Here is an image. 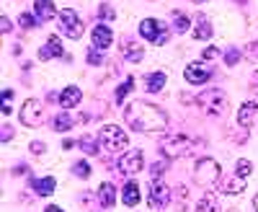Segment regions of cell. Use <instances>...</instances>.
Segmentation results:
<instances>
[{
	"instance_id": "obj_37",
	"label": "cell",
	"mask_w": 258,
	"mask_h": 212,
	"mask_svg": "<svg viewBox=\"0 0 258 212\" xmlns=\"http://www.w3.org/2000/svg\"><path fill=\"white\" fill-rule=\"evenodd\" d=\"M245 55H248V60H253V62H258V39L253 41V44L245 49Z\"/></svg>"
},
{
	"instance_id": "obj_29",
	"label": "cell",
	"mask_w": 258,
	"mask_h": 212,
	"mask_svg": "<svg viewBox=\"0 0 258 212\" xmlns=\"http://www.w3.org/2000/svg\"><path fill=\"white\" fill-rule=\"evenodd\" d=\"M165 161H158V163H153V168H150V181H158L163 174H165Z\"/></svg>"
},
{
	"instance_id": "obj_7",
	"label": "cell",
	"mask_w": 258,
	"mask_h": 212,
	"mask_svg": "<svg viewBox=\"0 0 258 212\" xmlns=\"http://www.w3.org/2000/svg\"><path fill=\"white\" fill-rule=\"evenodd\" d=\"M59 31L64 36H70V39H80L83 36V24H80V18L73 8H64L59 11Z\"/></svg>"
},
{
	"instance_id": "obj_12",
	"label": "cell",
	"mask_w": 258,
	"mask_h": 212,
	"mask_svg": "<svg viewBox=\"0 0 258 212\" xmlns=\"http://www.w3.org/2000/svg\"><path fill=\"white\" fill-rule=\"evenodd\" d=\"M183 78H186L188 83H194V86H204V83L212 78V70L204 68V65H188V68L183 70Z\"/></svg>"
},
{
	"instance_id": "obj_6",
	"label": "cell",
	"mask_w": 258,
	"mask_h": 212,
	"mask_svg": "<svg viewBox=\"0 0 258 212\" xmlns=\"http://www.w3.org/2000/svg\"><path fill=\"white\" fill-rule=\"evenodd\" d=\"M170 199H173V192L165 186V184H160V181H150V192H147V204H150V209H165L168 204H170Z\"/></svg>"
},
{
	"instance_id": "obj_41",
	"label": "cell",
	"mask_w": 258,
	"mask_h": 212,
	"mask_svg": "<svg viewBox=\"0 0 258 212\" xmlns=\"http://www.w3.org/2000/svg\"><path fill=\"white\" fill-rule=\"evenodd\" d=\"M11 137H13V127H11V124H6V127H3V142H8Z\"/></svg>"
},
{
	"instance_id": "obj_35",
	"label": "cell",
	"mask_w": 258,
	"mask_h": 212,
	"mask_svg": "<svg viewBox=\"0 0 258 212\" xmlns=\"http://www.w3.org/2000/svg\"><path fill=\"white\" fill-rule=\"evenodd\" d=\"M103 49H91L88 52V62H91V65H101V62H103V55H101Z\"/></svg>"
},
{
	"instance_id": "obj_25",
	"label": "cell",
	"mask_w": 258,
	"mask_h": 212,
	"mask_svg": "<svg viewBox=\"0 0 258 212\" xmlns=\"http://www.w3.org/2000/svg\"><path fill=\"white\" fill-rule=\"evenodd\" d=\"M70 127H73L70 112H59V114L54 117V130H57V132H64V130H70Z\"/></svg>"
},
{
	"instance_id": "obj_3",
	"label": "cell",
	"mask_w": 258,
	"mask_h": 212,
	"mask_svg": "<svg viewBox=\"0 0 258 212\" xmlns=\"http://www.w3.org/2000/svg\"><path fill=\"white\" fill-rule=\"evenodd\" d=\"M194 101H197L199 109H204L207 114H214V117H222V114L227 112V96H225V91H220V88H207V91H202Z\"/></svg>"
},
{
	"instance_id": "obj_42",
	"label": "cell",
	"mask_w": 258,
	"mask_h": 212,
	"mask_svg": "<svg viewBox=\"0 0 258 212\" xmlns=\"http://www.w3.org/2000/svg\"><path fill=\"white\" fill-rule=\"evenodd\" d=\"M44 212H62V209H59V207H57V204H49V207H47V209H44Z\"/></svg>"
},
{
	"instance_id": "obj_4",
	"label": "cell",
	"mask_w": 258,
	"mask_h": 212,
	"mask_svg": "<svg viewBox=\"0 0 258 212\" xmlns=\"http://www.w3.org/2000/svg\"><path fill=\"white\" fill-rule=\"evenodd\" d=\"M98 140H101V145H103V150H109V153L126 150V145H129L126 132L121 130V127H116V124H103Z\"/></svg>"
},
{
	"instance_id": "obj_32",
	"label": "cell",
	"mask_w": 258,
	"mask_h": 212,
	"mask_svg": "<svg viewBox=\"0 0 258 212\" xmlns=\"http://www.w3.org/2000/svg\"><path fill=\"white\" fill-rule=\"evenodd\" d=\"M36 16H31V13H21V26L24 29H36Z\"/></svg>"
},
{
	"instance_id": "obj_20",
	"label": "cell",
	"mask_w": 258,
	"mask_h": 212,
	"mask_svg": "<svg viewBox=\"0 0 258 212\" xmlns=\"http://www.w3.org/2000/svg\"><path fill=\"white\" fill-rule=\"evenodd\" d=\"M165 80H168V75L165 73H150L147 78H145V91H150V93H158V91H163V86H165Z\"/></svg>"
},
{
	"instance_id": "obj_26",
	"label": "cell",
	"mask_w": 258,
	"mask_h": 212,
	"mask_svg": "<svg viewBox=\"0 0 258 212\" xmlns=\"http://www.w3.org/2000/svg\"><path fill=\"white\" fill-rule=\"evenodd\" d=\"M78 145L83 147V153H85V155H96V153H98V145H96V140H93L91 135L80 137V142H78Z\"/></svg>"
},
{
	"instance_id": "obj_38",
	"label": "cell",
	"mask_w": 258,
	"mask_h": 212,
	"mask_svg": "<svg viewBox=\"0 0 258 212\" xmlns=\"http://www.w3.org/2000/svg\"><path fill=\"white\" fill-rule=\"evenodd\" d=\"M13 29V24H11V18L8 16H3V18H0V31H3V34H8Z\"/></svg>"
},
{
	"instance_id": "obj_18",
	"label": "cell",
	"mask_w": 258,
	"mask_h": 212,
	"mask_svg": "<svg viewBox=\"0 0 258 212\" xmlns=\"http://www.w3.org/2000/svg\"><path fill=\"white\" fill-rule=\"evenodd\" d=\"M98 202H101V207H114V202H116V189H114V184H101V189H98Z\"/></svg>"
},
{
	"instance_id": "obj_43",
	"label": "cell",
	"mask_w": 258,
	"mask_h": 212,
	"mask_svg": "<svg viewBox=\"0 0 258 212\" xmlns=\"http://www.w3.org/2000/svg\"><path fill=\"white\" fill-rule=\"evenodd\" d=\"M253 207H255V212H258V194H255V199H253Z\"/></svg>"
},
{
	"instance_id": "obj_2",
	"label": "cell",
	"mask_w": 258,
	"mask_h": 212,
	"mask_svg": "<svg viewBox=\"0 0 258 212\" xmlns=\"http://www.w3.org/2000/svg\"><path fill=\"white\" fill-rule=\"evenodd\" d=\"M194 145L197 142L183 132H165L160 137V150L165 153V158H183L194 150Z\"/></svg>"
},
{
	"instance_id": "obj_8",
	"label": "cell",
	"mask_w": 258,
	"mask_h": 212,
	"mask_svg": "<svg viewBox=\"0 0 258 212\" xmlns=\"http://www.w3.org/2000/svg\"><path fill=\"white\" fill-rule=\"evenodd\" d=\"M140 34L147 39V41H153V44H165V24L158 18H145L142 24H140Z\"/></svg>"
},
{
	"instance_id": "obj_34",
	"label": "cell",
	"mask_w": 258,
	"mask_h": 212,
	"mask_svg": "<svg viewBox=\"0 0 258 212\" xmlns=\"http://www.w3.org/2000/svg\"><path fill=\"white\" fill-rule=\"evenodd\" d=\"M98 16H101L103 21H114V16H116V11H114L111 6H101V8H98Z\"/></svg>"
},
{
	"instance_id": "obj_30",
	"label": "cell",
	"mask_w": 258,
	"mask_h": 212,
	"mask_svg": "<svg viewBox=\"0 0 258 212\" xmlns=\"http://www.w3.org/2000/svg\"><path fill=\"white\" fill-rule=\"evenodd\" d=\"M235 168H238V171H235V174H238V176L248 179V176H250V168H253V166H250V161L240 158V161H238V166H235Z\"/></svg>"
},
{
	"instance_id": "obj_21",
	"label": "cell",
	"mask_w": 258,
	"mask_h": 212,
	"mask_svg": "<svg viewBox=\"0 0 258 212\" xmlns=\"http://www.w3.org/2000/svg\"><path fill=\"white\" fill-rule=\"evenodd\" d=\"M197 212H220V199L212 192H207L199 202H197Z\"/></svg>"
},
{
	"instance_id": "obj_36",
	"label": "cell",
	"mask_w": 258,
	"mask_h": 212,
	"mask_svg": "<svg viewBox=\"0 0 258 212\" xmlns=\"http://www.w3.org/2000/svg\"><path fill=\"white\" fill-rule=\"evenodd\" d=\"M238 60H240V52H238V49H235V47H232V49H227V55H225V62H227L230 68H232Z\"/></svg>"
},
{
	"instance_id": "obj_24",
	"label": "cell",
	"mask_w": 258,
	"mask_h": 212,
	"mask_svg": "<svg viewBox=\"0 0 258 212\" xmlns=\"http://www.w3.org/2000/svg\"><path fill=\"white\" fill-rule=\"evenodd\" d=\"M124 57L132 60V62H140L142 60V47L137 44V41H126L124 44Z\"/></svg>"
},
{
	"instance_id": "obj_9",
	"label": "cell",
	"mask_w": 258,
	"mask_h": 212,
	"mask_svg": "<svg viewBox=\"0 0 258 212\" xmlns=\"http://www.w3.org/2000/svg\"><path fill=\"white\" fill-rule=\"evenodd\" d=\"M44 117H47V112H44V106H41V101H36V98H29L24 103V109H21V122L26 127H39L44 122Z\"/></svg>"
},
{
	"instance_id": "obj_40",
	"label": "cell",
	"mask_w": 258,
	"mask_h": 212,
	"mask_svg": "<svg viewBox=\"0 0 258 212\" xmlns=\"http://www.w3.org/2000/svg\"><path fill=\"white\" fill-rule=\"evenodd\" d=\"M220 55V49L217 47H209V49H204V60H212V57H217Z\"/></svg>"
},
{
	"instance_id": "obj_31",
	"label": "cell",
	"mask_w": 258,
	"mask_h": 212,
	"mask_svg": "<svg viewBox=\"0 0 258 212\" xmlns=\"http://www.w3.org/2000/svg\"><path fill=\"white\" fill-rule=\"evenodd\" d=\"M173 26H176V31H178V34H183V31H188L191 21H188L183 13H176V24H173Z\"/></svg>"
},
{
	"instance_id": "obj_39",
	"label": "cell",
	"mask_w": 258,
	"mask_h": 212,
	"mask_svg": "<svg viewBox=\"0 0 258 212\" xmlns=\"http://www.w3.org/2000/svg\"><path fill=\"white\" fill-rule=\"evenodd\" d=\"M44 150H47V147H44V142H31V153H34V155H41Z\"/></svg>"
},
{
	"instance_id": "obj_13",
	"label": "cell",
	"mask_w": 258,
	"mask_h": 212,
	"mask_svg": "<svg viewBox=\"0 0 258 212\" xmlns=\"http://www.w3.org/2000/svg\"><path fill=\"white\" fill-rule=\"evenodd\" d=\"M39 57H41V60L64 57V49H62V41H59V36H49V39L44 41V47L39 49Z\"/></svg>"
},
{
	"instance_id": "obj_19",
	"label": "cell",
	"mask_w": 258,
	"mask_h": 212,
	"mask_svg": "<svg viewBox=\"0 0 258 212\" xmlns=\"http://www.w3.org/2000/svg\"><path fill=\"white\" fill-rule=\"evenodd\" d=\"M54 186H57V181H54L52 176H44V179H31V189H34L36 194H41V197L52 194V192H54Z\"/></svg>"
},
{
	"instance_id": "obj_14",
	"label": "cell",
	"mask_w": 258,
	"mask_h": 212,
	"mask_svg": "<svg viewBox=\"0 0 258 212\" xmlns=\"http://www.w3.org/2000/svg\"><path fill=\"white\" fill-rule=\"evenodd\" d=\"M111 41H114V34H111V26H96L93 29V47L96 49H106V47H111Z\"/></svg>"
},
{
	"instance_id": "obj_16",
	"label": "cell",
	"mask_w": 258,
	"mask_h": 212,
	"mask_svg": "<svg viewBox=\"0 0 258 212\" xmlns=\"http://www.w3.org/2000/svg\"><path fill=\"white\" fill-rule=\"evenodd\" d=\"M80 98H83V93H80V88H78V86H70V88H64V91L59 93V103H62V109H75V106L80 103Z\"/></svg>"
},
{
	"instance_id": "obj_27",
	"label": "cell",
	"mask_w": 258,
	"mask_h": 212,
	"mask_svg": "<svg viewBox=\"0 0 258 212\" xmlns=\"http://www.w3.org/2000/svg\"><path fill=\"white\" fill-rule=\"evenodd\" d=\"M135 88V78H126L124 83H121V86L116 88V103H124V96L129 93V91H132Z\"/></svg>"
},
{
	"instance_id": "obj_5",
	"label": "cell",
	"mask_w": 258,
	"mask_h": 212,
	"mask_svg": "<svg viewBox=\"0 0 258 212\" xmlns=\"http://www.w3.org/2000/svg\"><path fill=\"white\" fill-rule=\"evenodd\" d=\"M194 181L202 189H214V184L220 181V163L212 158H202L194 168Z\"/></svg>"
},
{
	"instance_id": "obj_28",
	"label": "cell",
	"mask_w": 258,
	"mask_h": 212,
	"mask_svg": "<svg viewBox=\"0 0 258 212\" xmlns=\"http://www.w3.org/2000/svg\"><path fill=\"white\" fill-rule=\"evenodd\" d=\"M73 171H75L78 179H88V176H91V166L85 163V161H78V163L73 166Z\"/></svg>"
},
{
	"instance_id": "obj_15",
	"label": "cell",
	"mask_w": 258,
	"mask_h": 212,
	"mask_svg": "<svg viewBox=\"0 0 258 212\" xmlns=\"http://www.w3.org/2000/svg\"><path fill=\"white\" fill-rule=\"evenodd\" d=\"M34 13H36L39 21H44V24H47V21H52L57 16V8H54L52 0H36V3H34Z\"/></svg>"
},
{
	"instance_id": "obj_10",
	"label": "cell",
	"mask_w": 258,
	"mask_h": 212,
	"mask_svg": "<svg viewBox=\"0 0 258 212\" xmlns=\"http://www.w3.org/2000/svg\"><path fill=\"white\" fill-rule=\"evenodd\" d=\"M119 171L126 174V176H135L142 171V150H126L121 158H119Z\"/></svg>"
},
{
	"instance_id": "obj_11",
	"label": "cell",
	"mask_w": 258,
	"mask_h": 212,
	"mask_svg": "<svg viewBox=\"0 0 258 212\" xmlns=\"http://www.w3.org/2000/svg\"><path fill=\"white\" fill-rule=\"evenodd\" d=\"M238 124L240 127H255L258 124V103L255 101H245L243 106H240V112H238Z\"/></svg>"
},
{
	"instance_id": "obj_46",
	"label": "cell",
	"mask_w": 258,
	"mask_h": 212,
	"mask_svg": "<svg viewBox=\"0 0 258 212\" xmlns=\"http://www.w3.org/2000/svg\"><path fill=\"white\" fill-rule=\"evenodd\" d=\"M197 3H207V0H197Z\"/></svg>"
},
{
	"instance_id": "obj_23",
	"label": "cell",
	"mask_w": 258,
	"mask_h": 212,
	"mask_svg": "<svg viewBox=\"0 0 258 212\" xmlns=\"http://www.w3.org/2000/svg\"><path fill=\"white\" fill-rule=\"evenodd\" d=\"M243 189H245V179L235 174V176H232V179L225 184V189H222V192H225V194H240Z\"/></svg>"
},
{
	"instance_id": "obj_45",
	"label": "cell",
	"mask_w": 258,
	"mask_h": 212,
	"mask_svg": "<svg viewBox=\"0 0 258 212\" xmlns=\"http://www.w3.org/2000/svg\"><path fill=\"white\" fill-rule=\"evenodd\" d=\"M227 212H240V209H227Z\"/></svg>"
},
{
	"instance_id": "obj_1",
	"label": "cell",
	"mask_w": 258,
	"mask_h": 212,
	"mask_svg": "<svg viewBox=\"0 0 258 212\" xmlns=\"http://www.w3.org/2000/svg\"><path fill=\"white\" fill-rule=\"evenodd\" d=\"M124 119L135 132H160L168 127V114L147 101H132L124 112Z\"/></svg>"
},
{
	"instance_id": "obj_44",
	"label": "cell",
	"mask_w": 258,
	"mask_h": 212,
	"mask_svg": "<svg viewBox=\"0 0 258 212\" xmlns=\"http://www.w3.org/2000/svg\"><path fill=\"white\" fill-rule=\"evenodd\" d=\"M253 83H255V86H258V73H253Z\"/></svg>"
},
{
	"instance_id": "obj_22",
	"label": "cell",
	"mask_w": 258,
	"mask_h": 212,
	"mask_svg": "<svg viewBox=\"0 0 258 212\" xmlns=\"http://www.w3.org/2000/svg\"><path fill=\"white\" fill-rule=\"evenodd\" d=\"M197 24H199V29H194V39H209L212 36V26H209V21H207L204 13L197 16Z\"/></svg>"
},
{
	"instance_id": "obj_33",
	"label": "cell",
	"mask_w": 258,
	"mask_h": 212,
	"mask_svg": "<svg viewBox=\"0 0 258 212\" xmlns=\"http://www.w3.org/2000/svg\"><path fill=\"white\" fill-rule=\"evenodd\" d=\"M11 98H13V91H8V88H6V91H3V109H0L6 117L13 112V109H11Z\"/></svg>"
},
{
	"instance_id": "obj_17",
	"label": "cell",
	"mask_w": 258,
	"mask_h": 212,
	"mask_svg": "<svg viewBox=\"0 0 258 212\" xmlns=\"http://www.w3.org/2000/svg\"><path fill=\"white\" fill-rule=\"evenodd\" d=\"M121 202L126 207H137L140 204V184L137 181H129L124 189H121Z\"/></svg>"
}]
</instances>
